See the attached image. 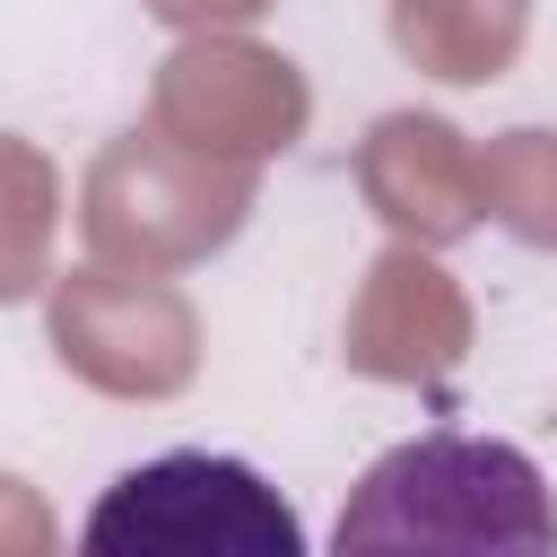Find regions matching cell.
Returning <instances> with one entry per match:
<instances>
[{"mask_svg": "<svg viewBox=\"0 0 557 557\" xmlns=\"http://www.w3.org/2000/svg\"><path fill=\"white\" fill-rule=\"evenodd\" d=\"M339 548H557V513L531 453L435 426L357 479Z\"/></svg>", "mask_w": 557, "mask_h": 557, "instance_id": "6da1fadb", "label": "cell"}, {"mask_svg": "<svg viewBox=\"0 0 557 557\" xmlns=\"http://www.w3.org/2000/svg\"><path fill=\"white\" fill-rule=\"evenodd\" d=\"M87 548L96 557H296L305 531L252 461L157 453L96 496Z\"/></svg>", "mask_w": 557, "mask_h": 557, "instance_id": "7a4b0ae2", "label": "cell"}]
</instances>
